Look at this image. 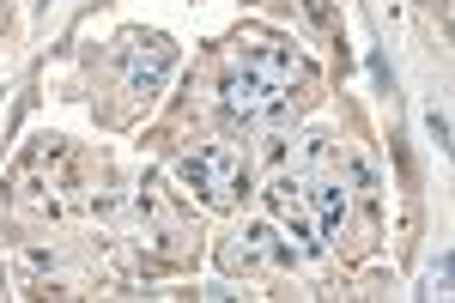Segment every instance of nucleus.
I'll return each mask as SVG.
<instances>
[{"label":"nucleus","instance_id":"1","mask_svg":"<svg viewBox=\"0 0 455 303\" xmlns=\"http://www.w3.org/2000/svg\"><path fill=\"white\" fill-rule=\"evenodd\" d=\"M176 188L182 195H195L201 206H237L249 188V164L237 146H195V152H182L176 158Z\"/></svg>","mask_w":455,"mask_h":303},{"label":"nucleus","instance_id":"2","mask_svg":"<svg viewBox=\"0 0 455 303\" xmlns=\"http://www.w3.org/2000/svg\"><path fill=\"white\" fill-rule=\"evenodd\" d=\"M291 92L285 85H274V79H255V73L243 68H225V79H219V109L237 122V128H249V134H280L285 122H291Z\"/></svg>","mask_w":455,"mask_h":303},{"label":"nucleus","instance_id":"3","mask_svg":"<svg viewBox=\"0 0 455 303\" xmlns=\"http://www.w3.org/2000/svg\"><path fill=\"white\" fill-rule=\"evenodd\" d=\"M219 261L231 273H280V267H298V255H291V243L274 219H243L237 231L225 236V249H219Z\"/></svg>","mask_w":455,"mask_h":303},{"label":"nucleus","instance_id":"4","mask_svg":"<svg viewBox=\"0 0 455 303\" xmlns=\"http://www.w3.org/2000/svg\"><path fill=\"white\" fill-rule=\"evenodd\" d=\"M12 195L31 206H68L73 195V176H68V146L61 140H43L25 164L12 170Z\"/></svg>","mask_w":455,"mask_h":303},{"label":"nucleus","instance_id":"5","mask_svg":"<svg viewBox=\"0 0 455 303\" xmlns=\"http://www.w3.org/2000/svg\"><path fill=\"white\" fill-rule=\"evenodd\" d=\"M304 201H310V219L315 231H322V243H340V231H347L352 219V182L340 164L315 170V176H304Z\"/></svg>","mask_w":455,"mask_h":303},{"label":"nucleus","instance_id":"6","mask_svg":"<svg viewBox=\"0 0 455 303\" xmlns=\"http://www.w3.org/2000/svg\"><path fill=\"white\" fill-rule=\"evenodd\" d=\"M134 219H140V236L146 249H158L164 261H182L188 255V219L176 212L158 188H140V201H134Z\"/></svg>","mask_w":455,"mask_h":303},{"label":"nucleus","instance_id":"7","mask_svg":"<svg viewBox=\"0 0 455 303\" xmlns=\"http://www.w3.org/2000/svg\"><path fill=\"white\" fill-rule=\"evenodd\" d=\"M231 68L255 73V79H274L285 92H298V79H304V61H298L285 43H267V36H243L237 55H231Z\"/></svg>","mask_w":455,"mask_h":303},{"label":"nucleus","instance_id":"8","mask_svg":"<svg viewBox=\"0 0 455 303\" xmlns=\"http://www.w3.org/2000/svg\"><path fill=\"white\" fill-rule=\"evenodd\" d=\"M164 68H171V43L164 36H134L122 49V85H128V98H152Z\"/></svg>","mask_w":455,"mask_h":303}]
</instances>
